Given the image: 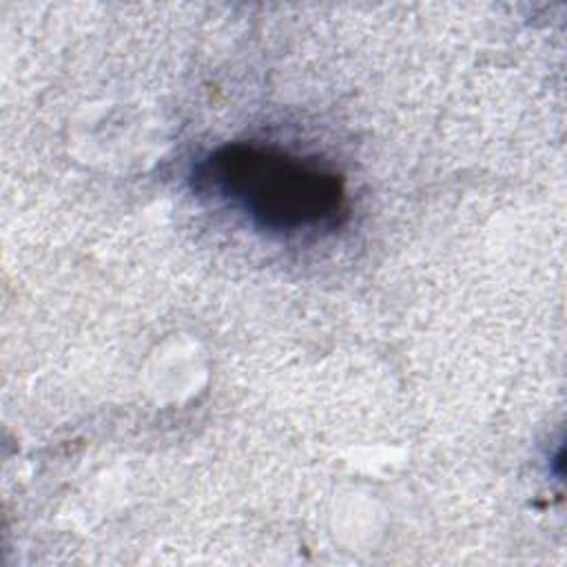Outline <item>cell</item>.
<instances>
[{
	"label": "cell",
	"mask_w": 567,
	"mask_h": 567,
	"mask_svg": "<svg viewBox=\"0 0 567 567\" xmlns=\"http://www.w3.org/2000/svg\"><path fill=\"white\" fill-rule=\"evenodd\" d=\"M193 188L272 235L332 228L346 215L341 175L272 146L224 144L193 168Z\"/></svg>",
	"instance_id": "6da1fadb"
}]
</instances>
